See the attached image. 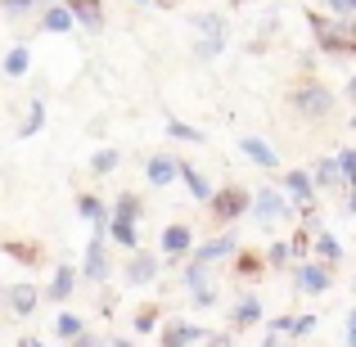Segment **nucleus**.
<instances>
[{
	"mask_svg": "<svg viewBox=\"0 0 356 347\" xmlns=\"http://www.w3.org/2000/svg\"><path fill=\"white\" fill-rule=\"evenodd\" d=\"M185 289H190V298H194V307H217V280H212V266H208V261H199V257H194L190 261V266H185Z\"/></svg>",
	"mask_w": 356,
	"mask_h": 347,
	"instance_id": "obj_1",
	"label": "nucleus"
},
{
	"mask_svg": "<svg viewBox=\"0 0 356 347\" xmlns=\"http://www.w3.org/2000/svg\"><path fill=\"white\" fill-rule=\"evenodd\" d=\"M194 27L203 32V41L194 45V54H199V59H217V54L226 50V18L221 14H199Z\"/></svg>",
	"mask_w": 356,
	"mask_h": 347,
	"instance_id": "obj_2",
	"label": "nucleus"
},
{
	"mask_svg": "<svg viewBox=\"0 0 356 347\" xmlns=\"http://www.w3.org/2000/svg\"><path fill=\"white\" fill-rule=\"evenodd\" d=\"M293 108H298L302 118H330L334 95L321 86V81H302V86L293 90Z\"/></svg>",
	"mask_w": 356,
	"mask_h": 347,
	"instance_id": "obj_3",
	"label": "nucleus"
},
{
	"mask_svg": "<svg viewBox=\"0 0 356 347\" xmlns=\"http://www.w3.org/2000/svg\"><path fill=\"white\" fill-rule=\"evenodd\" d=\"M280 217H289L284 194H280V190H270V185L252 190V221H257V226H275Z\"/></svg>",
	"mask_w": 356,
	"mask_h": 347,
	"instance_id": "obj_4",
	"label": "nucleus"
},
{
	"mask_svg": "<svg viewBox=\"0 0 356 347\" xmlns=\"http://www.w3.org/2000/svg\"><path fill=\"white\" fill-rule=\"evenodd\" d=\"M252 208V194L239 190V185H230V190H221L217 199H212V217L221 221V226H230L235 217H243V212Z\"/></svg>",
	"mask_w": 356,
	"mask_h": 347,
	"instance_id": "obj_5",
	"label": "nucleus"
},
{
	"mask_svg": "<svg viewBox=\"0 0 356 347\" xmlns=\"http://www.w3.org/2000/svg\"><path fill=\"white\" fill-rule=\"evenodd\" d=\"M293 280H298V289H302V293H325V289L334 284V271L321 266V261H302V266L293 271Z\"/></svg>",
	"mask_w": 356,
	"mask_h": 347,
	"instance_id": "obj_6",
	"label": "nucleus"
},
{
	"mask_svg": "<svg viewBox=\"0 0 356 347\" xmlns=\"http://www.w3.org/2000/svg\"><path fill=\"white\" fill-rule=\"evenodd\" d=\"M284 194H289V203H298V208H312V203H316V181H312V176H307V172H298V167H293V172H284Z\"/></svg>",
	"mask_w": 356,
	"mask_h": 347,
	"instance_id": "obj_7",
	"label": "nucleus"
},
{
	"mask_svg": "<svg viewBox=\"0 0 356 347\" xmlns=\"http://www.w3.org/2000/svg\"><path fill=\"white\" fill-rule=\"evenodd\" d=\"M199 339H212V334L190 325V321H167L163 325V347H194Z\"/></svg>",
	"mask_w": 356,
	"mask_h": 347,
	"instance_id": "obj_8",
	"label": "nucleus"
},
{
	"mask_svg": "<svg viewBox=\"0 0 356 347\" xmlns=\"http://www.w3.org/2000/svg\"><path fill=\"white\" fill-rule=\"evenodd\" d=\"M145 176H149V185H172L176 176H181V158H167V154H154L149 158V167H145Z\"/></svg>",
	"mask_w": 356,
	"mask_h": 347,
	"instance_id": "obj_9",
	"label": "nucleus"
},
{
	"mask_svg": "<svg viewBox=\"0 0 356 347\" xmlns=\"http://www.w3.org/2000/svg\"><path fill=\"white\" fill-rule=\"evenodd\" d=\"M239 149L248 154V163L266 167V172H275V167H280V154H275V149H270L261 136H243V140H239Z\"/></svg>",
	"mask_w": 356,
	"mask_h": 347,
	"instance_id": "obj_10",
	"label": "nucleus"
},
{
	"mask_svg": "<svg viewBox=\"0 0 356 347\" xmlns=\"http://www.w3.org/2000/svg\"><path fill=\"white\" fill-rule=\"evenodd\" d=\"M86 280H95V284H104L108 280V257H104V234H95L86 248V271H81Z\"/></svg>",
	"mask_w": 356,
	"mask_h": 347,
	"instance_id": "obj_11",
	"label": "nucleus"
},
{
	"mask_svg": "<svg viewBox=\"0 0 356 347\" xmlns=\"http://www.w3.org/2000/svg\"><path fill=\"white\" fill-rule=\"evenodd\" d=\"M122 275H127V284H154V280H158V261L149 257V252H136Z\"/></svg>",
	"mask_w": 356,
	"mask_h": 347,
	"instance_id": "obj_12",
	"label": "nucleus"
},
{
	"mask_svg": "<svg viewBox=\"0 0 356 347\" xmlns=\"http://www.w3.org/2000/svg\"><path fill=\"white\" fill-rule=\"evenodd\" d=\"M5 298H9V307H14V316H32L36 307H41L36 284H14V289H5Z\"/></svg>",
	"mask_w": 356,
	"mask_h": 347,
	"instance_id": "obj_13",
	"label": "nucleus"
},
{
	"mask_svg": "<svg viewBox=\"0 0 356 347\" xmlns=\"http://www.w3.org/2000/svg\"><path fill=\"white\" fill-rule=\"evenodd\" d=\"M194 248V230L190 226H167L163 230V252L167 257H181V252Z\"/></svg>",
	"mask_w": 356,
	"mask_h": 347,
	"instance_id": "obj_14",
	"label": "nucleus"
},
{
	"mask_svg": "<svg viewBox=\"0 0 356 347\" xmlns=\"http://www.w3.org/2000/svg\"><path fill=\"white\" fill-rule=\"evenodd\" d=\"M72 18H77L81 27H90V32H104V9H99V0H72Z\"/></svg>",
	"mask_w": 356,
	"mask_h": 347,
	"instance_id": "obj_15",
	"label": "nucleus"
},
{
	"mask_svg": "<svg viewBox=\"0 0 356 347\" xmlns=\"http://www.w3.org/2000/svg\"><path fill=\"white\" fill-rule=\"evenodd\" d=\"M235 248H239V239H235V234H217V239H208L199 252H194V257H199V261H208V266H212L217 257H230Z\"/></svg>",
	"mask_w": 356,
	"mask_h": 347,
	"instance_id": "obj_16",
	"label": "nucleus"
},
{
	"mask_svg": "<svg viewBox=\"0 0 356 347\" xmlns=\"http://www.w3.org/2000/svg\"><path fill=\"white\" fill-rule=\"evenodd\" d=\"M72 289H77V271H72V266H54V280H50V302H68Z\"/></svg>",
	"mask_w": 356,
	"mask_h": 347,
	"instance_id": "obj_17",
	"label": "nucleus"
},
{
	"mask_svg": "<svg viewBox=\"0 0 356 347\" xmlns=\"http://www.w3.org/2000/svg\"><path fill=\"white\" fill-rule=\"evenodd\" d=\"M312 181L321 185V190H334V185H343V167H339V158H321V163L312 167Z\"/></svg>",
	"mask_w": 356,
	"mask_h": 347,
	"instance_id": "obj_18",
	"label": "nucleus"
},
{
	"mask_svg": "<svg viewBox=\"0 0 356 347\" xmlns=\"http://www.w3.org/2000/svg\"><path fill=\"white\" fill-rule=\"evenodd\" d=\"M230 321H235V330H248V325H257V321H261V302H257V298H252V293H243Z\"/></svg>",
	"mask_w": 356,
	"mask_h": 347,
	"instance_id": "obj_19",
	"label": "nucleus"
},
{
	"mask_svg": "<svg viewBox=\"0 0 356 347\" xmlns=\"http://www.w3.org/2000/svg\"><path fill=\"white\" fill-rule=\"evenodd\" d=\"M108 234H113V243H122V248H131V252L140 248L136 221H127V217H113V221H108Z\"/></svg>",
	"mask_w": 356,
	"mask_h": 347,
	"instance_id": "obj_20",
	"label": "nucleus"
},
{
	"mask_svg": "<svg viewBox=\"0 0 356 347\" xmlns=\"http://www.w3.org/2000/svg\"><path fill=\"white\" fill-rule=\"evenodd\" d=\"M54 334H59V339H81V334H86V321H81L77 312H59V321H54Z\"/></svg>",
	"mask_w": 356,
	"mask_h": 347,
	"instance_id": "obj_21",
	"label": "nucleus"
},
{
	"mask_svg": "<svg viewBox=\"0 0 356 347\" xmlns=\"http://www.w3.org/2000/svg\"><path fill=\"white\" fill-rule=\"evenodd\" d=\"M181 181H185V185H190V194H194V199H199V203H212V185H208V181H203V176H199V172H194V167H190V163H181Z\"/></svg>",
	"mask_w": 356,
	"mask_h": 347,
	"instance_id": "obj_22",
	"label": "nucleus"
},
{
	"mask_svg": "<svg viewBox=\"0 0 356 347\" xmlns=\"http://www.w3.org/2000/svg\"><path fill=\"white\" fill-rule=\"evenodd\" d=\"M72 23H77V18H72V9H45V18H41V27L45 32H72Z\"/></svg>",
	"mask_w": 356,
	"mask_h": 347,
	"instance_id": "obj_23",
	"label": "nucleus"
},
{
	"mask_svg": "<svg viewBox=\"0 0 356 347\" xmlns=\"http://www.w3.org/2000/svg\"><path fill=\"white\" fill-rule=\"evenodd\" d=\"M27 63H32V54H27V45H14V50L5 54V77H23Z\"/></svg>",
	"mask_w": 356,
	"mask_h": 347,
	"instance_id": "obj_24",
	"label": "nucleus"
},
{
	"mask_svg": "<svg viewBox=\"0 0 356 347\" xmlns=\"http://www.w3.org/2000/svg\"><path fill=\"white\" fill-rule=\"evenodd\" d=\"M316 252H321V257H325V261H339V257H343V248H339V239H334V234H330V230H321V234H316Z\"/></svg>",
	"mask_w": 356,
	"mask_h": 347,
	"instance_id": "obj_25",
	"label": "nucleus"
},
{
	"mask_svg": "<svg viewBox=\"0 0 356 347\" xmlns=\"http://www.w3.org/2000/svg\"><path fill=\"white\" fill-rule=\"evenodd\" d=\"M113 217H127V221H136V217H140V199H136V194H118V203H113Z\"/></svg>",
	"mask_w": 356,
	"mask_h": 347,
	"instance_id": "obj_26",
	"label": "nucleus"
},
{
	"mask_svg": "<svg viewBox=\"0 0 356 347\" xmlns=\"http://www.w3.org/2000/svg\"><path fill=\"white\" fill-rule=\"evenodd\" d=\"M167 136H172V140H190V145H203V131L185 127V122H167Z\"/></svg>",
	"mask_w": 356,
	"mask_h": 347,
	"instance_id": "obj_27",
	"label": "nucleus"
},
{
	"mask_svg": "<svg viewBox=\"0 0 356 347\" xmlns=\"http://www.w3.org/2000/svg\"><path fill=\"white\" fill-rule=\"evenodd\" d=\"M113 167H118V149H99V154L90 158V172H99V176L113 172Z\"/></svg>",
	"mask_w": 356,
	"mask_h": 347,
	"instance_id": "obj_28",
	"label": "nucleus"
},
{
	"mask_svg": "<svg viewBox=\"0 0 356 347\" xmlns=\"http://www.w3.org/2000/svg\"><path fill=\"white\" fill-rule=\"evenodd\" d=\"M45 127V104L36 99L32 108H27V122H23V136H32V131H41Z\"/></svg>",
	"mask_w": 356,
	"mask_h": 347,
	"instance_id": "obj_29",
	"label": "nucleus"
},
{
	"mask_svg": "<svg viewBox=\"0 0 356 347\" xmlns=\"http://www.w3.org/2000/svg\"><path fill=\"white\" fill-rule=\"evenodd\" d=\"M339 167H343V181L356 185V149H343V154H339Z\"/></svg>",
	"mask_w": 356,
	"mask_h": 347,
	"instance_id": "obj_30",
	"label": "nucleus"
},
{
	"mask_svg": "<svg viewBox=\"0 0 356 347\" xmlns=\"http://www.w3.org/2000/svg\"><path fill=\"white\" fill-rule=\"evenodd\" d=\"M154 325H158V307H140V312H136V330L149 334Z\"/></svg>",
	"mask_w": 356,
	"mask_h": 347,
	"instance_id": "obj_31",
	"label": "nucleus"
},
{
	"mask_svg": "<svg viewBox=\"0 0 356 347\" xmlns=\"http://www.w3.org/2000/svg\"><path fill=\"white\" fill-rule=\"evenodd\" d=\"M289 257H293V248H289V243H270V252H266V261H270V266H284Z\"/></svg>",
	"mask_w": 356,
	"mask_h": 347,
	"instance_id": "obj_32",
	"label": "nucleus"
},
{
	"mask_svg": "<svg viewBox=\"0 0 356 347\" xmlns=\"http://www.w3.org/2000/svg\"><path fill=\"white\" fill-rule=\"evenodd\" d=\"M293 325H298L293 316H275V321L266 325V334H293Z\"/></svg>",
	"mask_w": 356,
	"mask_h": 347,
	"instance_id": "obj_33",
	"label": "nucleus"
},
{
	"mask_svg": "<svg viewBox=\"0 0 356 347\" xmlns=\"http://www.w3.org/2000/svg\"><path fill=\"white\" fill-rule=\"evenodd\" d=\"M27 5H32V0H0V9H5L9 18H18V14H27Z\"/></svg>",
	"mask_w": 356,
	"mask_h": 347,
	"instance_id": "obj_34",
	"label": "nucleus"
},
{
	"mask_svg": "<svg viewBox=\"0 0 356 347\" xmlns=\"http://www.w3.org/2000/svg\"><path fill=\"white\" fill-rule=\"evenodd\" d=\"M68 347H108V339H99V334H81V339H72Z\"/></svg>",
	"mask_w": 356,
	"mask_h": 347,
	"instance_id": "obj_35",
	"label": "nucleus"
},
{
	"mask_svg": "<svg viewBox=\"0 0 356 347\" xmlns=\"http://www.w3.org/2000/svg\"><path fill=\"white\" fill-rule=\"evenodd\" d=\"M312 330H316V316H298V325H293V334H298V339H307Z\"/></svg>",
	"mask_w": 356,
	"mask_h": 347,
	"instance_id": "obj_36",
	"label": "nucleus"
},
{
	"mask_svg": "<svg viewBox=\"0 0 356 347\" xmlns=\"http://www.w3.org/2000/svg\"><path fill=\"white\" fill-rule=\"evenodd\" d=\"M235 271H239V275H257L261 261H257V257H239V266H235Z\"/></svg>",
	"mask_w": 356,
	"mask_h": 347,
	"instance_id": "obj_37",
	"label": "nucleus"
},
{
	"mask_svg": "<svg viewBox=\"0 0 356 347\" xmlns=\"http://www.w3.org/2000/svg\"><path fill=\"white\" fill-rule=\"evenodd\" d=\"M343 343H348V347H356V307L348 312V334H343Z\"/></svg>",
	"mask_w": 356,
	"mask_h": 347,
	"instance_id": "obj_38",
	"label": "nucleus"
},
{
	"mask_svg": "<svg viewBox=\"0 0 356 347\" xmlns=\"http://www.w3.org/2000/svg\"><path fill=\"white\" fill-rule=\"evenodd\" d=\"M203 347H235V343H230V334H212V339L203 343Z\"/></svg>",
	"mask_w": 356,
	"mask_h": 347,
	"instance_id": "obj_39",
	"label": "nucleus"
},
{
	"mask_svg": "<svg viewBox=\"0 0 356 347\" xmlns=\"http://www.w3.org/2000/svg\"><path fill=\"white\" fill-rule=\"evenodd\" d=\"M257 347H280V334H266V339H261Z\"/></svg>",
	"mask_w": 356,
	"mask_h": 347,
	"instance_id": "obj_40",
	"label": "nucleus"
},
{
	"mask_svg": "<svg viewBox=\"0 0 356 347\" xmlns=\"http://www.w3.org/2000/svg\"><path fill=\"white\" fill-rule=\"evenodd\" d=\"M18 347H45L41 339H18Z\"/></svg>",
	"mask_w": 356,
	"mask_h": 347,
	"instance_id": "obj_41",
	"label": "nucleus"
},
{
	"mask_svg": "<svg viewBox=\"0 0 356 347\" xmlns=\"http://www.w3.org/2000/svg\"><path fill=\"white\" fill-rule=\"evenodd\" d=\"M108 347H131V343L127 339H108Z\"/></svg>",
	"mask_w": 356,
	"mask_h": 347,
	"instance_id": "obj_42",
	"label": "nucleus"
},
{
	"mask_svg": "<svg viewBox=\"0 0 356 347\" xmlns=\"http://www.w3.org/2000/svg\"><path fill=\"white\" fill-rule=\"evenodd\" d=\"M348 95H352V99H356V77H352V86H348Z\"/></svg>",
	"mask_w": 356,
	"mask_h": 347,
	"instance_id": "obj_43",
	"label": "nucleus"
},
{
	"mask_svg": "<svg viewBox=\"0 0 356 347\" xmlns=\"http://www.w3.org/2000/svg\"><path fill=\"white\" fill-rule=\"evenodd\" d=\"M136 5H149V0H136Z\"/></svg>",
	"mask_w": 356,
	"mask_h": 347,
	"instance_id": "obj_44",
	"label": "nucleus"
},
{
	"mask_svg": "<svg viewBox=\"0 0 356 347\" xmlns=\"http://www.w3.org/2000/svg\"><path fill=\"white\" fill-rule=\"evenodd\" d=\"M32 5H45V0H32Z\"/></svg>",
	"mask_w": 356,
	"mask_h": 347,
	"instance_id": "obj_45",
	"label": "nucleus"
}]
</instances>
